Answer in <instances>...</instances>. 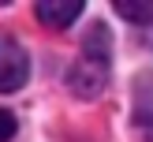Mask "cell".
Wrapping results in <instances>:
<instances>
[{
	"instance_id": "1",
	"label": "cell",
	"mask_w": 153,
	"mask_h": 142,
	"mask_svg": "<svg viewBox=\"0 0 153 142\" xmlns=\"http://www.w3.org/2000/svg\"><path fill=\"white\" fill-rule=\"evenodd\" d=\"M108 64H112V34L105 22L82 34V56L67 67V90L79 97H97L108 86Z\"/></svg>"
},
{
	"instance_id": "2",
	"label": "cell",
	"mask_w": 153,
	"mask_h": 142,
	"mask_svg": "<svg viewBox=\"0 0 153 142\" xmlns=\"http://www.w3.org/2000/svg\"><path fill=\"white\" fill-rule=\"evenodd\" d=\"M30 79V56L15 37H0V94H15Z\"/></svg>"
},
{
	"instance_id": "3",
	"label": "cell",
	"mask_w": 153,
	"mask_h": 142,
	"mask_svg": "<svg viewBox=\"0 0 153 142\" xmlns=\"http://www.w3.org/2000/svg\"><path fill=\"white\" fill-rule=\"evenodd\" d=\"M131 109H134L131 112L134 127L146 135V142H153V75H138L131 90Z\"/></svg>"
},
{
	"instance_id": "4",
	"label": "cell",
	"mask_w": 153,
	"mask_h": 142,
	"mask_svg": "<svg viewBox=\"0 0 153 142\" xmlns=\"http://www.w3.org/2000/svg\"><path fill=\"white\" fill-rule=\"evenodd\" d=\"M34 15L45 22V26L64 30V26H71V22L82 15V0H37Z\"/></svg>"
},
{
	"instance_id": "5",
	"label": "cell",
	"mask_w": 153,
	"mask_h": 142,
	"mask_svg": "<svg viewBox=\"0 0 153 142\" xmlns=\"http://www.w3.org/2000/svg\"><path fill=\"white\" fill-rule=\"evenodd\" d=\"M116 11L127 15L131 22H153V4H131V0H116Z\"/></svg>"
},
{
	"instance_id": "6",
	"label": "cell",
	"mask_w": 153,
	"mask_h": 142,
	"mask_svg": "<svg viewBox=\"0 0 153 142\" xmlns=\"http://www.w3.org/2000/svg\"><path fill=\"white\" fill-rule=\"evenodd\" d=\"M7 138H15V116L7 109H0V142H7Z\"/></svg>"
}]
</instances>
